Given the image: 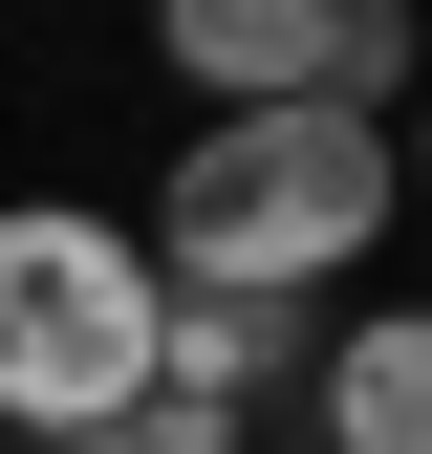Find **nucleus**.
<instances>
[{
  "label": "nucleus",
  "instance_id": "f257e3e1",
  "mask_svg": "<svg viewBox=\"0 0 432 454\" xmlns=\"http://www.w3.org/2000/svg\"><path fill=\"white\" fill-rule=\"evenodd\" d=\"M367 239H390V130H346V108H195V152L151 174V260L174 281L324 303Z\"/></svg>",
  "mask_w": 432,
  "mask_h": 454
},
{
  "label": "nucleus",
  "instance_id": "f03ea898",
  "mask_svg": "<svg viewBox=\"0 0 432 454\" xmlns=\"http://www.w3.org/2000/svg\"><path fill=\"white\" fill-rule=\"evenodd\" d=\"M151 325H174V260H151V216L0 195V433H22V454L130 433V411H151Z\"/></svg>",
  "mask_w": 432,
  "mask_h": 454
},
{
  "label": "nucleus",
  "instance_id": "7ed1b4c3",
  "mask_svg": "<svg viewBox=\"0 0 432 454\" xmlns=\"http://www.w3.org/2000/svg\"><path fill=\"white\" fill-rule=\"evenodd\" d=\"M259 389H324V303H259V281H174V325H151V411H216V433H238Z\"/></svg>",
  "mask_w": 432,
  "mask_h": 454
},
{
  "label": "nucleus",
  "instance_id": "20e7f679",
  "mask_svg": "<svg viewBox=\"0 0 432 454\" xmlns=\"http://www.w3.org/2000/svg\"><path fill=\"white\" fill-rule=\"evenodd\" d=\"M324 22L346 0H151L174 87H216V108H324Z\"/></svg>",
  "mask_w": 432,
  "mask_h": 454
},
{
  "label": "nucleus",
  "instance_id": "39448f33",
  "mask_svg": "<svg viewBox=\"0 0 432 454\" xmlns=\"http://www.w3.org/2000/svg\"><path fill=\"white\" fill-rule=\"evenodd\" d=\"M324 454H432V303H390V325H324Z\"/></svg>",
  "mask_w": 432,
  "mask_h": 454
},
{
  "label": "nucleus",
  "instance_id": "423d86ee",
  "mask_svg": "<svg viewBox=\"0 0 432 454\" xmlns=\"http://www.w3.org/2000/svg\"><path fill=\"white\" fill-rule=\"evenodd\" d=\"M324 108H346V130L432 108V22H411V0H346V22H324Z\"/></svg>",
  "mask_w": 432,
  "mask_h": 454
},
{
  "label": "nucleus",
  "instance_id": "0eeeda50",
  "mask_svg": "<svg viewBox=\"0 0 432 454\" xmlns=\"http://www.w3.org/2000/svg\"><path fill=\"white\" fill-rule=\"evenodd\" d=\"M66 454H151V433H66Z\"/></svg>",
  "mask_w": 432,
  "mask_h": 454
},
{
  "label": "nucleus",
  "instance_id": "6e6552de",
  "mask_svg": "<svg viewBox=\"0 0 432 454\" xmlns=\"http://www.w3.org/2000/svg\"><path fill=\"white\" fill-rule=\"evenodd\" d=\"M411 174H432V108H411Z\"/></svg>",
  "mask_w": 432,
  "mask_h": 454
},
{
  "label": "nucleus",
  "instance_id": "1a4fd4ad",
  "mask_svg": "<svg viewBox=\"0 0 432 454\" xmlns=\"http://www.w3.org/2000/svg\"><path fill=\"white\" fill-rule=\"evenodd\" d=\"M411 22H432V0H411Z\"/></svg>",
  "mask_w": 432,
  "mask_h": 454
}]
</instances>
